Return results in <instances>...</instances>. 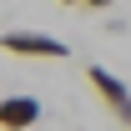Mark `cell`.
I'll use <instances>...</instances> for the list:
<instances>
[{
    "instance_id": "cell-4",
    "label": "cell",
    "mask_w": 131,
    "mask_h": 131,
    "mask_svg": "<svg viewBox=\"0 0 131 131\" xmlns=\"http://www.w3.org/2000/svg\"><path fill=\"white\" fill-rule=\"evenodd\" d=\"M116 116H121V121L131 126V101H121V106H116Z\"/></svg>"
},
{
    "instance_id": "cell-3",
    "label": "cell",
    "mask_w": 131,
    "mask_h": 131,
    "mask_svg": "<svg viewBox=\"0 0 131 131\" xmlns=\"http://www.w3.org/2000/svg\"><path fill=\"white\" fill-rule=\"evenodd\" d=\"M86 81H91V91H96L101 101H106V106H121V101H131V91H126V81H121V76H116V71H106V66H91V71H86Z\"/></svg>"
},
{
    "instance_id": "cell-1",
    "label": "cell",
    "mask_w": 131,
    "mask_h": 131,
    "mask_svg": "<svg viewBox=\"0 0 131 131\" xmlns=\"http://www.w3.org/2000/svg\"><path fill=\"white\" fill-rule=\"evenodd\" d=\"M0 50H5V56H30V61H66V56H71L66 40L40 35V30H5L0 35Z\"/></svg>"
},
{
    "instance_id": "cell-6",
    "label": "cell",
    "mask_w": 131,
    "mask_h": 131,
    "mask_svg": "<svg viewBox=\"0 0 131 131\" xmlns=\"http://www.w3.org/2000/svg\"><path fill=\"white\" fill-rule=\"evenodd\" d=\"M61 5H86V0H61Z\"/></svg>"
},
{
    "instance_id": "cell-2",
    "label": "cell",
    "mask_w": 131,
    "mask_h": 131,
    "mask_svg": "<svg viewBox=\"0 0 131 131\" xmlns=\"http://www.w3.org/2000/svg\"><path fill=\"white\" fill-rule=\"evenodd\" d=\"M35 121H40V101L35 96H0V126L30 131Z\"/></svg>"
},
{
    "instance_id": "cell-7",
    "label": "cell",
    "mask_w": 131,
    "mask_h": 131,
    "mask_svg": "<svg viewBox=\"0 0 131 131\" xmlns=\"http://www.w3.org/2000/svg\"><path fill=\"white\" fill-rule=\"evenodd\" d=\"M0 131H15V126H0Z\"/></svg>"
},
{
    "instance_id": "cell-5",
    "label": "cell",
    "mask_w": 131,
    "mask_h": 131,
    "mask_svg": "<svg viewBox=\"0 0 131 131\" xmlns=\"http://www.w3.org/2000/svg\"><path fill=\"white\" fill-rule=\"evenodd\" d=\"M86 5H91V10H106V5H111V0H86Z\"/></svg>"
}]
</instances>
